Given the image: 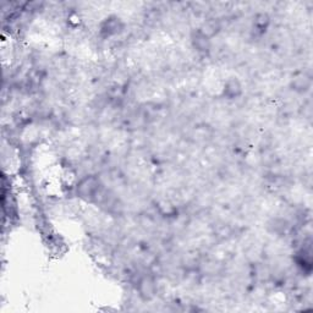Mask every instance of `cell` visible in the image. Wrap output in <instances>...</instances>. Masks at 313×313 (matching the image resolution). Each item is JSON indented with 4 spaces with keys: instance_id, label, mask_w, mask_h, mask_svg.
<instances>
[{
    "instance_id": "1",
    "label": "cell",
    "mask_w": 313,
    "mask_h": 313,
    "mask_svg": "<svg viewBox=\"0 0 313 313\" xmlns=\"http://www.w3.org/2000/svg\"><path fill=\"white\" fill-rule=\"evenodd\" d=\"M100 182L96 176H87L78 186V194L84 201H94L100 194Z\"/></svg>"
},
{
    "instance_id": "2",
    "label": "cell",
    "mask_w": 313,
    "mask_h": 313,
    "mask_svg": "<svg viewBox=\"0 0 313 313\" xmlns=\"http://www.w3.org/2000/svg\"><path fill=\"white\" fill-rule=\"evenodd\" d=\"M124 22L118 16H109L100 24V34L106 37L115 36L122 31Z\"/></svg>"
},
{
    "instance_id": "3",
    "label": "cell",
    "mask_w": 313,
    "mask_h": 313,
    "mask_svg": "<svg viewBox=\"0 0 313 313\" xmlns=\"http://www.w3.org/2000/svg\"><path fill=\"white\" fill-rule=\"evenodd\" d=\"M311 84H312L311 78L304 72L298 74V75L292 78V81H291L292 90H295L296 92L300 93L307 92V90L311 88Z\"/></svg>"
},
{
    "instance_id": "4",
    "label": "cell",
    "mask_w": 313,
    "mask_h": 313,
    "mask_svg": "<svg viewBox=\"0 0 313 313\" xmlns=\"http://www.w3.org/2000/svg\"><path fill=\"white\" fill-rule=\"evenodd\" d=\"M140 294L146 300H150L156 294V282L152 276H144L140 280Z\"/></svg>"
},
{
    "instance_id": "5",
    "label": "cell",
    "mask_w": 313,
    "mask_h": 313,
    "mask_svg": "<svg viewBox=\"0 0 313 313\" xmlns=\"http://www.w3.org/2000/svg\"><path fill=\"white\" fill-rule=\"evenodd\" d=\"M192 44L198 52H207L210 46V38H208L207 36L203 34L200 30L194 31L192 34L191 37Z\"/></svg>"
},
{
    "instance_id": "6",
    "label": "cell",
    "mask_w": 313,
    "mask_h": 313,
    "mask_svg": "<svg viewBox=\"0 0 313 313\" xmlns=\"http://www.w3.org/2000/svg\"><path fill=\"white\" fill-rule=\"evenodd\" d=\"M241 92H242V90H241V84L238 82V80L232 78L225 84L224 94L226 97H229L230 100H234V98L238 97L241 94Z\"/></svg>"
},
{
    "instance_id": "7",
    "label": "cell",
    "mask_w": 313,
    "mask_h": 313,
    "mask_svg": "<svg viewBox=\"0 0 313 313\" xmlns=\"http://www.w3.org/2000/svg\"><path fill=\"white\" fill-rule=\"evenodd\" d=\"M254 24L258 31H266L269 24V18L267 14H258L256 18H254Z\"/></svg>"
}]
</instances>
